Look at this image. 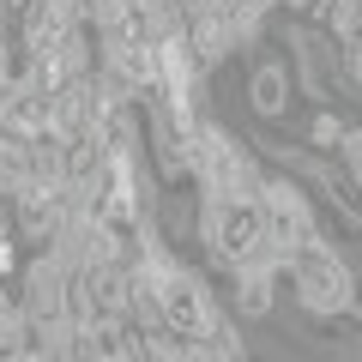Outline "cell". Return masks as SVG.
<instances>
[{
  "label": "cell",
  "instance_id": "1",
  "mask_svg": "<svg viewBox=\"0 0 362 362\" xmlns=\"http://www.w3.org/2000/svg\"><path fill=\"white\" fill-rule=\"evenodd\" d=\"M151 296H157V320H163L175 338H211V332H218L206 290H199L187 272L157 266V272H151Z\"/></svg>",
  "mask_w": 362,
  "mask_h": 362
},
{
  "label": "cell",
  "instance_id": "2",
  "mask_svg": "<svg viewBox=\"0 0 362 362\" xmlns=\"http://www.w3.org/2000/svg\"><path fill=\"white\" fill-rule=\"evenodd\" d=\"M259 235H266V206H259V199H223V206H218V223H211V247H218L223 259L254 254Z\"/></svg>",
  "mask_w": 362,
  "mask_h": 362
},
{
  "label": "cell",
  "instance_id": "3",
  "mask_svg": "<svg viewBox=\"0 0 362 362\" xmlns=\"http://www.w3.org/2000/svg\"><path fill=\"white\" fill-rule=\"evenodd\" d=\"M296 296L308 302V308H338V296H344V272L332 266V254L314 242H296Z\"/></svg>",
  "mask_w": 362,
  "mask_h": 362
},
{
  "label": "cell",
  "instance_id": "4",
  "mask_svg": "<svg viewBox=\"0 0 362 362\" xmlns=\"http://www.w3.org/2000/svg\"><path fill=\"white\" fill-rule=\"evenodd\" d=\"M247 97H254L259 115H284L290 85H284V61H278V54H266V61L254 66V85H247Z\"/></svg>",
  "mask_w": 362,
  "mask_h": 362
}]
</instances>
